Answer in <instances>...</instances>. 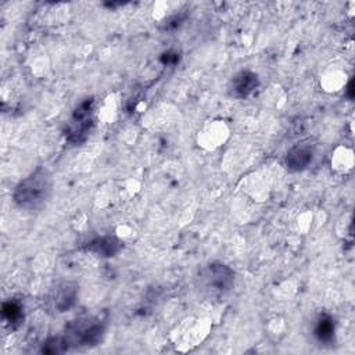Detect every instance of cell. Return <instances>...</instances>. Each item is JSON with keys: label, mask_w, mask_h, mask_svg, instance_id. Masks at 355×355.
Masks as SVG:
<instances>
[{"label": "cell", "mask_w": 355, "mask_h": 355, "mask_svg": "<svg viewBox=\"0 0 355 355\" xmlns=\"http://www.w3.org/2000/svg\"><path fill=\"white\" fill-rule=\"evenodd\" d=\"M53 191V176L44 166L36 168L14 189L12 200L15 205L25 211L42 209Z\"/></svg>", "instance_id": "6da1fadb"}, {"label": "cell", "mask_w": 355, "mask_h": 355, "mask_svg": "<svg viewBox=\"0 0 355 355\" xmlns=\"http://www.w3.org/2000/svg\"><path fill=\"white\" fill-rule=\"evenodd\" d=\"M105 330V322L100 316H83L69 322L65 326L64 341L67 347H90L101 341Z\"/></svg>", "instance_id": "7a4b0ae2"}, {"label": "cell", "mask_w": 355, "mask_h": 355, "mask_svg": "<svg viewBox=\"0 0 355 355\" xmlns=\"http://www.w3.org/2000/svg\"><path fill=\"white\" fill-rule=\"evenodd\" d=\"M198 290L211 298H223L234 284V272L219 262L204 266L197 277Z\"/></svg>", "instance_id": "3957f363"}, {"label": "cell", "mask_w": 355, "mask_h": 355, "mask_svg": "<svg viewBox=\"0 0 355 355\" xmlns=\"http://www.w3.org/2000/svg\"><path fill=\"white\" fill-rule=\"evenodd\" d=\"M93 98H86L73 111V115L67 128V137L69 141L79 143L85 140L93 125Z\"/></svg>", "instance_id": "277c9868"}, {"label": "cell", "mask_w": 355, "mask_h": 355, "mask_svg": "<svg viewBox=\"0 0 355 355\" xmlns=\"http://www.w3.org/2000/svg\"><path fill=\"white\" fill-rule=\"evenodd\" d=\"M259 86L258 75L252 71H240L229 82V93L236 98L248 97Z\"/></svg>", "instance_id": "5b68a950"}, {"label": "cell", "mask_w": 355, "mask_h": 355, "mask_svg": "<svg viewBox=\"0 0 355 355\" xmlns=\"http://www.w3.org/2000/svg\"><path fill=\"white\" fill-rule=\"evenodd\" d=\"M78 297V286L75 283H62L57 286L50 295V305L55 312H65L73 306Z\"/></svg>", "instance_id": "8992f818"}, {"label": "cell", "mask_w": 355, "mask_h": 355, "mask_svg": "<svg viewBox=\"0 0 355 355\" xmlns=\"http://www.w3.org/2000/svg\"><path fill=\"white\" fill-rule=\"evenodd\" d=\"M313 150L306 144H297L288 150L286 155V165L288 171L298 172L304 171L312 161Z\"/></svg>", "instance_id": "52a82bcc"}, {"label": "cell", "mask_w": 355, "mask_h": 355, "mask_svg": "<svg viewBox=\"0 0 355 355\" xmlns=\"http://www.w3.org/2000/svg\"><path fill=\"white\" fill-rule=\"evenodd\" d=\"M312 334L313 337L322 343V344H329L333 341L334 338V333H336V326H334V320L330 315H319L313 323V329H312Z\"/></svg>", "instance_id": "ba28073f"}, {"label": "cell", "mask_w": 355, "mask_h": 355, "mask_svg": "<svg viewBox=\"0 0 355 355\" xmlns=\"http://www.w3.org/2000/svg\"><path fill=\"white\" fill-rule=\"evenodd\" d=\"M87 248L101 257H112L119 251L121 243L115 237L104 236V237H97L92 240Z\"/></svg>", "instance_id": "9c48e42d"}, {"label": "cell", "mask_w": 355, "mask_h": 355, "mask_svg": "<svg viewBox=\"0 0 355 355\" xmlns=\"http://www.w3.org/2000/svg\"><path fill=\"white\" fill-rule=\"evenodd\" d=\"M1 313H3V320H4V323L8 324V326H11V327H17V326L21 323L22 318H24L21 305H19L17 301H12V300L6 301V302L3 304Z\"/></svg>", "instance_id": "30bf717a"}, {"label": "cell", "mask_w": 355, "mask_h": 355, "mask_svg": "<svg viewBox=\"0 0 355 355\" xmlns=\"http://www.w3.org/2000/svg\"><path fill=\"white\" fill-rule=\"evenodd\" d=\"M67 349H68V347L62 337H51L42 347V352H44V354H60Z\"/></svg>", "instance_id": "8fae6325"}]
</instances>
